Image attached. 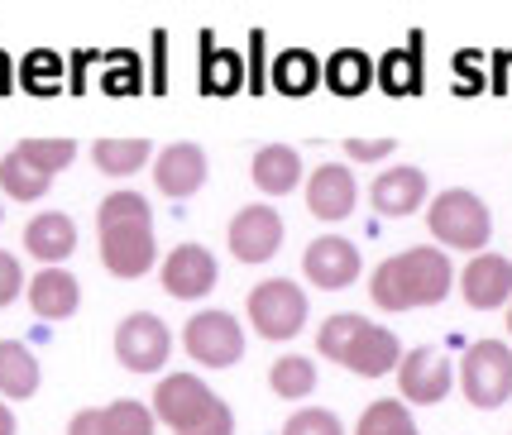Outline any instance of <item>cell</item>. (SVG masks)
<instances>
[{"instance_id":"20","label":"cell","mask_w":512,"mask_h":435,"mask_svg":"<svg viewBox=\"0 0 512 435\" xmlns=\"http://www.w3.org/2000/svg\"><path fill=\"white\" fill-rule=\"evenodd\" d=\"M297 177H302L297 149H288V144H268V149L254 153V182H259V192L283 196L297 187Z\"/></svg>"},{"instance_id":"33","label":"cell","mask_w":512,"mask_h":435,"mask_svg":"<svg viewBox=\"0 0 512 435\" xmlns=\"http://www.w3.org/2000/svg\"><path fill=\"white\" fill-rule=\"evenodd\" d=\"M20 287H24L20 259L0 249V306H10V302H15V297H20Z\"/></svg>"},{"instance_id":"10","label":"cell","mask_w":512,"mask_h":435,"mask_svg":"<svg viewBox=\"0 0 512 435\" xmlns=\"http://www.w3.org/2000/svg\"><path fill=\"white\" fill-rule=\"evenodd\" d=\"M302 268H307V278H312L316 287L340 292V287H350L359 278V249L350 240H340V235H321V240L307 244Z\"/></svg>"},{"instance_id":"5","label":"cell","mask_w":512,"mask_h":435,"mask_svg":"<svg viewBox=\"0 0 512 435\" xmlns=\"http://www.w3.org/2000/svg\"><path fill=\"white\" fill-rule=\"evenodd\" d=\"M465 397L474 407H503L512 397V349L503 340H479L465 354Z\"/></svg>"},{"instance_id":"15","label":"cell","mask_w":512,"mask_h":435,"mask_svg":"<svg viewBox=\"0 0 512 435\" xmlns=\"http://www.w3.org/2000/svg\"><path fill=\"white\" fill-rule=\"evenodd\" d=\"M154 182L163 196H192L206 182V153L197 144H168L154 163Z\"/></svg>"},{"instance_id":"11","label":"cell","mask_w":512,"mask_h":435,"mask_svg":"<svg viewBox=\"0 0 512 435\" xmlns=\"http://www.w3.org/2000/svg\"><path fill=\"white\" fill-rule=\"evenodd\" d=\"M398 383H402V397H407V402H426V407H436V402L450 392L446 354H441V349H412V354H402Z\"/></svg>"},{"instance_id":"39","label":"cell","mask_w":512,"mask_h":435,"mask_svg":"<svg viewBox=\"0 0 512 435\" xmlns=\"http://www.w3.org/2000/svg\"><path fill=\"white\" fill-rule=\"evenodd\" d=\"M0 220H5V211H0Z\"/></svg>"},{"instance_id":"32","label":"cell","mask_w":512,"mask_h":435,"mask_svg":"<svg viewBox=\"0 0 512 435\" xmlns=\"http://www.w3.org/2000/svg\"><path fill=\"white\" fill-rule=\"evenodd\" d=\"M283 435H345V426L335 421V412L307 407V412H297L288 426H283Z\"/></svg>"},{"instance_id":"24","label":"cell","mask_w":512,"mask_h":435,"mask_svg":"<svg viewBox=\"0 0 512 435\" xmlns=\"http://www.w3.org/2000/svg\"><path fill=\"white\" fill-rule=\"evenodd\" d=\"M359 435H417V426L398 397H383V402H369V412L359 416Z\"/></svg>"},{"instance_id":"16","label":"cell","mask_w":512,"mask_h":435,"mask_svg":"<svg viewBox=\"0 0 512 435\" xmlns=\"http://www.w3.org/2000/svg\"><path fill=\"white\" fill-rule=\"evenodd\" d=\"M355 177L345 173L340 163H326V168H316L312 182H307V206H312V216L321 220H345L355 211Z\"/></svg>"},{"instance_id":"7","label":"cell","mask_w":512,"mask_h":435,"mask_svg":"<svg viewBox=\"0 0 512 435\" xmlns=\"http://www.w3.org/2000/svg\"><path fill=\"white\" fill-rule=\"evenodd\" d=\"M187 354L206 364V369H230L240 354H245V330L230 311H201L187 321Z\"/></svg>"},{"instance_id":"29","label":"cell","mask_w":512,"mask_h":435,"mask_svg":"<svg viewBox=\"0 0 512 435\" xmlns=\"http://www.w3.org/2000/svg\"><path fill=\"white\" fill-rule=\"evenodd\" d=\"M326 82H331L335 91H345V96L364 91V82H369V58H364V53H335L331 67H326Z\"/></svg>"},{"instance_id":"3","label":"cell","mask_w":512,"mask_h":435,"mask_svg":"<svg viewBox=\"0 0 512 435\" xmlns=\"http://www.w3.org/2000/svg\"><path fill=\"white\" fill-rule=\"evenodd\" d=\"M426 225H431V235L441 244H450V249H484L489 244V206L479 201L474 192H465V187H450V192H441L436 201H431V211H426Z\"/></svg>"},{"instance_id":"34","label":"cell","mask_w":512,"mask_h":435,"mask_svg":"<svg viewBox=\"0 0 512 435\" xmlns=\"http://www.w3.org/2000/svg\"><path fill=\"white\" fill-rule=\"evenodd\" d=\"M235 77H240V63H235V53H216L211 58V72H206V87H235Z\"/></svg>"},{"instance_id":"40","label":"cell","mask_w":512,"mask_h":435,"mask_svg":"<svg viewBox=\"0 0 512 435\" xmlns=\"http://www.w3.org/2000/svg\"><path fill=\"white\" fill-rule=\"evenodd\" d=\"M508 326H512V321H508Z\"/></svg>"},{"instance_id":"19","label":"cell","mask_w":512,"mask_h":435,"mask_svg":"<svg viewBox=\"0 0 512 435\" xmlns=\"http://www.w3.org/2000/svg\"><path fill=\"white\" fill-rule=\"evenodd\" d=\"M77 302H82V287H77V278L63 273V268H44V273L29 283V306H34L39 316H48V321L72 316Z\"/></svg>"},{"instance_id":"9","label":"cell","mask_w":512,"mask_h":435,"mask_svg":"<svg viewBox=\"0 0 512 435\" xmlns=\"http://www.w3.org/2000/svg\"><path fill=\"white\" fill-rule=\"evenodd\" d=\"M283 244V216L268 206H245L240 216L230 220V254L240 263H264L278 254Z\"/></svg>"},{"instance_id":"38","label":"cell","mask_w":512,"mask_h":435,"mask_svg":"<svg viewBox=\"0 0 512 435\" xmlns=\"http://www.w3.org/2000/svg\"><path fill=\"white\" fill-rule=\"evenodd\" d=\"M0 435H15V412L0 402Z\"/></svg>"},{"instance_id":"2","label":"cell","mask_w":512,"mask_h":435,"mask_svg":"<svg viewBox=\"0 0 512 435\" xmlns=\"http://www.w3.org/2000/svg\"><path fill=\"white\" fill-rule=\"evenodd\" d=\"M450 268L446 249H407L398 259H383L374 268V287L369 297L383 311H412V306H431L450 292Z\"/></svg>"},{"instance_id":"18","label":"cell","mask_w":512,"mask_h":435,"mask_svg":"<svg viewBox=\"0 0 512 435\" xmlns=\"http://www.w3.org/2000/svg\"><path fill=\"white\" fill-rule=\"evenodd\" d=\"M374 211L383 216H407V211H417L426 196V177L422 168H388V173L374 177Z\"/></svg>"},{"instance_id":"6","label":"cell","mask_w":512,"mask_h":435,"mask_svg":"<svg viewBox=\"0 0 512 435\" xmlns=\"http://www.w3.org/2000/svg\"><path fill=\"white\" fill-rule=\"evenodd\" d=\"M216 407H221V397L206 388L201 378H192V373H168V378L158 383V392H154L158 421H168L178 435L197 431V426L216 412Z\"/></svg>"},{"instance_id":"4","label":"cell","mask_w":512,"mask_h":435,"mask_svg":"<svg viewBox=\"0 0 512 435\" xmlns=\"http://www.w3.org/2000/svg\"><path fill=\"white\" fill-rule=\"evenodd\" d=\"M249 321L259 326L264 340H292L307 321V292L292 287L288 278H268L249 292Z\"/></svg>"},{"instance_id":"25","label":"cell","mask_w":512,"mask_h":435,"mask_svg":"<svg viewBox=\"0 0 512 435\" xmlns=\"http://www.w3.org/2000/svg\"><path fill=\"white\" fill-rule=\"evenodd\" d=\"M268 383H273L278 397H307V392L316 388V364L312 359H302V354H288V359L273 364Z\"/></svg>"},{"instance_id":"13","label":"cell","mask_w":512,"mask_h":435,"mask_svg":"<svg viewBox=\"0 0 512 435\" xmlns=\"http://www.w3.org/2000/svg\"><path fill=\"white\" fill-rule=\"evenodd\" d=\"M345 369H355L359 378H383V373H393L402 364V349H398V335L383 326H359V335L350 340L345 349V359H340Z\"/></svg>"},{"instance_id":"8","label":"cell","mask_w":512,"mask_h":435,"mask_svg":"<svg viewBox=\"0 0 512 435\" xmlns=\"http://www.w3.org/2000/svg\"><path fill=\"white\" fill-rule=\"evenodd\" d=\"M168 349H173V335L168 326L149 316V311H134L125 326L115 330V354H120V364L134 373H154L168 364Z\"/></svg>"},{"instance_id":"23","label":"cell","mask_w":512,"mask_h":435,"mask_svg":"<svg viewBox=\"0 0 512 435\" xmlns=\"http://www.w3.org/2000/svg\"><path fill=\"white\" fill-rule=\"evenodd\" d=\"M48 182H53V177L39 173V168H34L29 158H20V153H5V158H0V187L15 196V201H34V196H44Z\"/></svg>"},{"instance_id":"36","label":"cell","mask_w":512,"mask_h":435,"mask_svg":"<svg viewBox=\"0 0 512 435\" xmlns=\"http://www.w3.org/2000/svg\"><path fill=\"white\" fill-rule=\"evenodd\" d=\"M345 153L350 158H383V153H393V139H345Z\"/></svg>"},{"instance_id":"14","label":"cell","mask_w":512,"mask_h":435,"mask_svg":"<svg viewBox=\"0 0 512 435\" xmlns=\"http://www.w3.org/2000/svg\"><path fill=\"white\" fill-rule=\"evenodd\" d=\"M465 302L479 311H493L512 297V263L503 254H474L465 268Z\"/></svg>"},{"instance_id":"31","label":"cell","mask_w":512,"mask_h":435,"mask_svg":"<svg viewBox=\"0 0 512 435\" xmlns=\"http://www.w3.org/2000/svg\"><path fill=\"white\" fill-rule=\"evenodd\" d=\"M417 82H422L417 58H407V53H388L383 58V87L388 91H417Z\"/></svg>"},{"instance_id":"12","label":"cell","mask_w":512,"mask_h":435,"mask_svg":"<svg viewBox=\"0 0 512 435\" xmlns=\"http://www.w3.org/2000/svg\"><path fill=\"white\" fill-rule=\"evenodd\" d=\"M163 287L173 292V297H206L211 287H216V259H211V249H201V244H182L168 254L163 263Z\"/></svg>"},{"instance_id":"35","label":"cell","mask_w":512,"mask_h":435,"mask_svg":"<svg viewBox=\"0 0 512 435\" xmlns=\"http://www.w3.org/2000/svg\"><path fill=\"white\" fill-rule=\"evenodd\" d=\"M187 435H235V416H230V407H216V412L206 416V421H201L197 431H187Z\"/></svg>"},{"instance_id":"1","label":"cell","mask_w":512,"mask_h":435,"mask_svg":"<svg viewBox=\"0 0 512 435\" xmlns=\"http://www.w3.org/2000/svg\"><path fill=\"white\" fill-rule=\"evenodd\" d=\"M101 263L115 278H139L154 268V225H149V201L139 192H111L101 201Z\"/></svg>"},{"instance_id":"28","label":"cell","mask_w":512,"mask_h":435,"mask_svg":"<svg viewBox=\"0 0 512 435\" xmlns=\"http://www.w3.org/2000/svg\"><path fill=\"white\" fill-rule=\"evenodd\" d=\"M106 412V435H154V412L144 402H111Z\"/></svg>"},{"instance_id":"17","label":"cell","mask_w":512,"mask_h":435,"mask_svg":"<svg viewBox=\"0 0 512 435\" xmlns=\"http://www.w3.org/2000/svg\"><path fill=\"white\" fill-rule=\"evenodd\" d=\"M24 249H29L34 259H44V263L67 259V254L77 249V225H72V216H63V211L34 216L29 225H24Z\"/></svg>"},{"instance_id":"26","label":"cell","mask_w":512,"mask_h":435,"mask_svg":"<svg viewBox=\"0 0 512 435\" xmlns=\"http://www.w3.org/2000/svg\"><path fill=\"white\" fill-rule=\"evenodd\" d=\"M20 158H29V163H34V168H39V173H63L67 163H72V158H77V144H72V139H20Z\"/></svg>"},{"instance_id":"21","label":"cell","mask_w":512,"mask_h":435,"mask_svg":"<svg viewBox=\"0 0 512 435\" xmlns=\"http://www.w3.org/2000/svg\"><path fill=\"white\" fill-rule=\"evenodd\" d=\"M39 388V359L20 340H0V392L5 397H29Z\"/></svg>"},{"instance_id":"22","label":"cell","mask_w":512,"mask_h":435,"mask_svg":"<svg viewBox=\"0 0 512 435\" xmlns=\"http://www.w3.org/2000/svg\"><path fill=\"white\" fill-rule=\"evenodd\" d=\"M96 168L111 177H125V173H139L144 168V158H149V139H96Z\"/></svg>"},{"instance_id":"30","label":"cell","mask_w":512,"mask_h":435,"mask_svg":"<svg viewBox=\"0 0 512 435\" xmlns=\"http://www.w3.org/2000/svg\"><path fill=\"white\" fill-rule=\"evenodd\" d=\"M312 82H316L312 53H283L278 58V87L283 91H307Z\"/></svg>"},{"instance_id":"27","label":"cell","mask_w":512,"mask_h":435,"mask_svg":"<svg viewBox=\"0 0 512 435\" xmlns=\"http://www.w3.org/2000/svg\"><path fill=\"white\" fill-rule=\"evenodd\" d=\"M359 326H364V316H355V311H340V316H331L326 326H321V335H316V349L326 354V359H345V349H350V340L359 335Z\"/></svg>"},{"instance_id":"37","label":"cell","mask_w":512,"mask_h":435,"mask_svg":"<svg viewBox=\"0 0 512 435\" xmlns=\"http://www.w3.org/2000/svg\"><path fill=\"white\" fill-rule=\"evenodd\" d=\"M67 435H106V412H77Z\"/></svg>"}]
</instances>
